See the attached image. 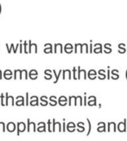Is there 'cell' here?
Listing matches in <instances>:
<instances>
[{"label": "cell", "instance_id": "obj_27", "mask_svg": "<svg viewBox=\"0 0 127 141\" xmlns=\"http://www.w3.org/2000/svg\"><path fill=\"white\" fill-rule=\"evenodd\" d=\"M72 71H73V78H74V80H77V70H76V68L74 67Z\"/></svg>", "mask_w": 127, "mask_h": 141}, {"label": "cell", "instance_id": "obj_11", "mask_svg": "<svg viewBox=\"0 0 127 141\" xmlns=\"http://www.w3.org/2000/svg\"><path fill=\"white\" fill-rule=\"evenodd\" d=\"M58 102H59L60 106H61V107H64V106H66L67 105V102H68V99L65 97V96H61L59 98V100H58Z\"/></svg>", "mask_w": 127, "mask_h": 141}, {"label": "cell", "instance_id": "obj_34", "mask_svg": "<svg viewBox=\"0 0 127 141\" xmlns=\"http://www.w3.org/2000/svg\"><path fill=\"white\" fill-rule=\"evenodd\" d=\"M87 119V122H88V132H87V136H88L89 134H90V132H91V128H92V126H91V122L90 120H89V119Z\"/></svg>", "mask_w": 127, "mask_h": 141}, {"label": "cell", "instance_id": "obj_42", "mask_svg": "<svg viewBox=\"0 0 127 141\" xmlns=\"http://www.w3.org/2000/svg\"><path fill=\"white\" fill-rule=\"evenodd\" d=\"M18 48H19V43H17V44H16V48H15V49L13 48V52L15 53V54H16V53L17 52Z\"/></svg>", "mask_w": 127, "mask_h": 141}, {"label": "cell", "instance_id": "obj_23", "mask_svg": "<svg viewBox=\"0 0 127 141\" xmlns=\"http://www.w3.org/2000/svg\"><path fill=\"white\" fill-rule=\"evenodd\" d=\"M112 127L114 130V132H116V124L114 122H110L108 123V132H110L111 131V128Z\"/></svg>", "mask_w": 127, "mask_h": 141}, {"label": "cell", "instance_id": "obj_5", "mask_svg": "<svg viewBox=\"0 0 127 141\" xmlns=\"http://www.w3.org/2000/svg\"><path fill=\"white\" fill-rule=\"evenodd\" d=\"M118 129L120 132H126V119H124V122L118 123Z\"/></svg>", "mask_w": 127, "mask_h": 141}, {"label": "cell", "instance_id": "obj_33", "mask_svg": "<svg viewBox=\"0 0 127 141\" xmlns=\"http://www.w3.org/2000/svg\"><path fill=\"white\" fill-rule=\"evenodd\" d=\"M48 131L49 132H52V125H51V121L49 119L48 120Z\"/></svg>", "mask_w": 127, "mask_h": 141}, {"label": "cell", "instance_id": "obj_48", "mask_svg": "<svg viewBox=\"0 0 127 141\" xmlns=\"http://www.w3.org/2000/svg\"><path fill=\"white\" fill-rule=\"evenodd\" d=\"M110 73H111V71L109 70V68H108V70H107V78H106V79H108V80L111 79V77H110Z\"/></svg>", "mask_w": 127, "mask_h": 141}, {"label": "cell", "instance_id": "obj_18", "mask_svg": "<svg viewBox=\"0 0 127 141\" xmlns=\"http://www.w3.org/2000/svg\"><path fill=\"white\" fill-rule=\"evenodd\" d=\"M49 101H50V106L54 107L57 105V100H56V97L55 96H50L49 97Z\"/></svg>", "mask_w": 127, "mask_h": 141}, {"label": "cell", "instance_id": "obj_7", "mask_svg": "<svg viewBox=\"0 0 127 141\" xmlns=\"http://www.w3.org/2000/svg\"><path fill=\"white\" fill-rule=\"evenodd\" d=\"M63 71V75H62V79L63 80H66L68 78V80H71L72 79V75H71V71L69 69H65Z\"/></svg>", "mask_w": 127, "mask_h": 141}, {"label": "cell", "instance_id": "obj_52", "mask_svg": "<svg viewBox=\"0 0 127 141\" xmlns=\"http://www.w3.org/2000/svg\"><path fill=\"white\" fill-rule=\"evenodd\" d=\"M79 125H81V126H84L85 124H84L83 122H79V123L77 124V126H79Z\"/></svg>", "mask_w": 127, "mask_h": 141}, {"label": "cell", "instance_id": "obj_56", "mask_svg": "<svg viewBox=\"0 0 127 141\" xmlns=\"http://www.w3.org/2000/svg\"><path fill=\"white\" fill-rule=\"evenodd\" d=\"M3 79V73L2 71H1V69H0V80H2Z\"/></svg>", "mask_w": 127, "mask_h": 141}, {"label": "cell", "instance_id": "obj_6", "mask_svg": "<svg viewBox=\"0 0 127 141\" xmlns=\"http://www.w3.org/2000/svg\"><path fill=\"white\" fill-rule=\"evenodd\" d=\"M34 51L35 53H37V45L36 43H31V41H29V53H31Z\"/></svg>", "mask_w": 127, "mask_h": 141}, {"label": "cell", "instance_id": "obj_13", "mask_svg": "<svg viewBox=\"0 0 127 141\" xmlns=\"http://www.w3.org/2000/svg\"><path fill=\"white\" fill-rule=\"evenodd\" d=\"M74 128H75V124L74 123H73V122H69L67 125V130H68L69 132H74Z\"/></svg>", "mask_w": 127, "mask_h": 141}, {"label": "cell", "instance_id": "obj_8", "mask_svg": "<svg viewBox=\"0 0 127 141\" xmlns=\"http://www.w3.org/2000/svg\"><path fill=\"white\" fill-rule=\"evenodd\" d=\"M37 132H46V124L44 122H39L37 124Z\"/></svg>", "mask_w": 127, "mask_h": 141}, {"label": "cell", "instance_id": "obj_2", "mask_svg": "<svg viewBox=\"0 0 127 141\" xmlns=\"http://www.w3.org/2000/svg\"><path fill=\"white\" fill-rule=\"evenodd\" d=\"M16 125H17V126H16V128H17L16 135H17V136H19L21 132H23L25 130H26V125H25L23 122H18Z\"/></svg>", "mask_w": 127, "mask_h": 141}, {"label": "cell", "instance_id": "obj_14", "mask_svg": "<svg viewBox=\"0 0 127 141\" xmlns=\"http://www.w3.org/2000/svg\"><path fill=\"white\" fill-rule=\"evenodd\" d=\"M64 50L65 52L68 53V54H70V53L73 52V45L71 43H67L65 47H64Z\"/></svg>", "mask_w": 127, "mask_h": 141}, {"label": "cell", "instance_id": "obj_30", "mask_svg": "<svg viewBox=\"0 0 127 141\" xmlns=\"http://www.w3.org/2000/svg\"><path fill=\"white\" fill-rule=\"evenodd\" d=\"M77 69H78V71H77V80H80V77H81V69H80V67H78Z\"/></svg>", "mask_w": 127, "mask_h": 141}, {"label": "cell", "instance_id": "obj_25", "mask_svg": "<svg viewBox=\"0 0 127 141\" xmlns=\"http://www.w3.org/2000/svg\"><path fill=\"white\" fill-rule=\"evenodd\" d=\"M82 106V98L81 96H77L76 97V106Z\"/></svg>", "mask_w": 127, "mask_h": 141}, {"label": "cell", "instance_id": "obj_19", "mask_svg": "<svg viewBox=\"0 0 127 141\" xmlns=\"http://www.w3.org/2000/svg\"><path fill=\"white\" fill-rule=\"evenodd\" d=\"M69 102L68 105L69 106H72L74 104V106H76V96H69Z\"/></svg>", "mask_w": 127, "mask_h": 141}, {"label": "cell", "instance_id": "obj_43", "mask_svg": "<svg viewBox=\"0 0 127 141\" xmlns=\"http://www.w3.org/2000/svg\"><path fill=\"white\" fill-rule=\"evenodd\" d=\"M88 78L90 80H95L97 77H96V75H90V76H88Z\"/></svg>", "mask_w": 127, "mask_h": 141}, {"label": "cell", "instance_id": "obj_37", "mask_svg": "<svg viewBox=\"0 0 127 141\" xmlns=\"http://www.w3.org/2000/svg\"><path fill=\"white\" fill-rule=\"evenodd\" d=\"M51 78H52V75H51V74L45 75V76H44V79H45V80H51Z\"/></svg>", "mask_w": 127, "mask_h": 141}, {"label": "cell", "instance_id": "obj_55", "mask_svg": "<svg viewBox=\"0 0 127 141\" xmlns=\"http://www.w3.org/2000/svg\"><path fill=\"white\" fill-rule=\"evenodd\" d=\"M89 53H93V44L92 43L90 44V51H89Z\"/></svg>", "mask_w": 127, "mask_h": 141}, {"label": "cell", "instance_id": "obj_9", "mask_svg": "<svg viewBox=\"0 0 127 141\" xmlns=\"http://www.w3.org/2000/svg\"><path fill=\"white\" fill-rule=\"evenodd\" d=\"M16 125H15V124H14L13 122H10V123H8V124H7V125H6V129H7V131H8V132H15V130H16Z\"/></svg>", "mask_w": 127, "mask_h": 141}, {"label": "cell", "instance_id": "obj_51", "mask_svg": "<svg viewBox=\"0 0 127 141\" xmlns=\"http://www.w3.org/2000/svg\"><path fill=\"white\" fill-rule=\"evenodd\" d=\"M19 47H20V53L22 54L23 53V46H22V43H19Z\"/></svg>", "mask_w": 127, "mask_h": 141}, {"label": "cell", "instance_id": "obj_54", "mask_svg": "<svg viewBox=\"0 0 127 141\" xmlns=\"http://www.w3.org/2000/svg\"><path fill=\"white\" fill-rule=\"evenodd\" d=\"M87 103H86V93H85V97H84V106H86Z\"/></svg>", "mask_w": 127, "mask_h": 141}, {"label": "cell", "instance_id": "obj_29", "mask_svg": "<svg viewBox=\"0 0 127 141\" xmlns=\"http://www.w3.org/2000/svg\"><path fill=\"white\" fill-rule=\"evenodd\" d=\"M5 130H6V127H5V125L4 122H0V131L3 132H5Z\"/></svg>", "mask_w": 127, "mask_h": 141}, {"label": "cell", "instance_id": "obj_35", "mask_svg": "<svg viewBox=\"0 0 127 141\" xmlns=\"http://www.w3.org/2000/svg\"><path fill=\"white\" fill-rule=\"evenodd\" d=\"M48 104V100H41V103H40V105L42 106V107H45V106H47Z\"/></svg>", "mask_w": 127, "mask_h": 141}, {"label": "cell", "instance_id": "obj_17", "mask_svg": "<svg viewBox=\"0 0 127 141\" xmlns=\"http://www.w3.org/2000/svg\"><path fill=\"white\" fill-rule=\"evenodd\" d=\"M21 72H22L21 69H16L15 70V72H14V79L15 80H17V79L21 80Z\"/></svg>", "mask_w": 127, "mask_h": 141}, {"label": "cell", "instance_id": "obj_1", "mask_svg": "<svg viewBox=\"0 0 127 141\" xmlns=\"http://www.w3.org/2000/svg\"><path fill=\"white\" fill-rule=\"evenodd\" d=\"M5 106H15V99L13 96L8 95V93H5Z\"/></svg>", "mask_w": 127, "mask_h": 141}, {"label": "cell", "instance_id": "obj_58", "mask_svg": "<svg viewBox=\"0 0 127 141\" xmlns=\"http://www.w3.org/2000/svg\"><path fill=\"white\" fill-rule=\"evenodd\" d=\"M125 78H126V81H127V68H126V72H125Z\"/></svg>", "mask_w": 127, "mask_h": 141}, {"label": "cell", "instance_id": "obj_21", "mask_svg": "<svg viewBox=\"0 0 127 141\" xmlns=\"http://www.w3.org/2000/svg\"><path fill=\"white\" fill-rule=\"evenodd\" d=\"M53 73H54V76H55V81H54V83H57V82H58V80H59V78H60V75H61V73H62V70H59L58 73H56V71L55 70H53Z\"/></svg>", "mask_w": 127, "mask_h": 141}, {"label": "cell", "instance_id": "obj_28", "mask_svg": "<svg viewBox=\"0 0 127 141\" xmlns=\"http://www.w3.org/2000/svg\"><path fill=\"white\" fill-rule=\"evenodd\" d=\"M102 126H99L98 127V132H106V124L105 125H101Z\"/></svg>", "mask_w": 127, "mask_h": 141}, {"label": "cell", "instance_id": "obj_12", "mask_svg": "<svg viewBox=\"0 0 127 141\" xmlns=\"http://www.w3.org/2000/svg\"><path fill=\"white\" fill-rule=\"evenodd\" d=\"M93 50L94 51V53H96V54L102 53V46H101L100 43H96L95 45H94V49H93Z\"/></svg>", "mask_w": 127, "mask_h": 141}, {"label": "cell", "instance_id": "obj_32", "mask_svg": "<svg viewBox=\"0 0 127 141\" xmlns=\"http://www.w3.org/2000/svg\"><path fill=\"white\" fill-rule=\"evenodd\" d=\"M97 75V72H96L94 69H90V70L88 71V73H87V75L88 76H90V75Z\"/></svg>", "mask_w": 127, "mask_h": 141}, {"label": "cell", "instance_id": "obj_4", "mask_svg": "<svg viewBox=\"0 0 127 141\" xmlns=\"http://www.w3.org/2000/svg\"><path fill=\"white\" fill-rule=\"evenodd\" d=\"M27 127V131L28 132H36V124L34 122H31L30 120V119H28V125L26 126Z\"/></svg>", "mask_w": 127, "mask_h": 141}, {"label": "cell", "instance_id": "obj_22", "mask_svg": "<svg viewBox=\"0 0 127 141\" xmlns=\"http://www.w3.org/2000/svg\"><path fill=\"white\" fill-rule=\"evenodd\" d=\"M24 100L25 99L23 97L22 99H20V100H16V106H25Z\"/></svg>", "mask_w": 127, "mask_h": 141}, {"label": "cell", "instance_id": "obj_46", "mask_svg": "<svg viewBox=\"0 0 127 141\" xmlns=\"http://www.w3.org/2000/svg\"><path fill=\"white\" fill-rule=\"evenodd\" d=\"M51 72H52V71L49 70V69H46V70L44 71V74H45V75H48V74H51Z\"/></svg>", "mask_w": 127, "mask_h": 141}, {"label": "cell", "instance_id": "obj_20", "mask_svg": "<svg viewBox=\"0 0 127 141\" xmlns=\"http://www.w3.org/2000/svg\"><path fill=\"white\" fill-rule=\"evenodd\" d=\"M28 78H29L28 71L26 70V69H23L22 72H21V80H22V79H25V80H27Z\"/></svg>", "mask_w": 127, "mask_h": 141}, {"label": "cell", "instance_id": "obj_40", "mask_svg": "<svg viewBox=\"0 0 127 141\" xmlns=\"http://www.w3.org/2000/svg\"><path fill=\"white\" fill-rule=\"evenodd\" d=\"M26 103H25V105L26 106H29V93H26Z\"/></svg>", "mask_w": 127, "mask_h": 141}, {"label": "cell", "instance_id": "obj_45", "mask_svg": "<svg viewBox=\"0 0 127 141\" xmlns=\"http://www.w3.org/2000/svg\"><path fill=\"white\" fill-rule=\"evenodd\" d=\"M125 51H126V49H119V50H118V53H119V54H124Z\"/></svg>", "mask_w": 127, "mask_h": 141}, {"label": "cell", "instance_id": "obj_31", "mask_svg": "<svg viewBox=\"0 0 127 141\" xmlns=\"http://www.w3.org/2000/svg\"><path fill=\"white\" fill-rule=\"evenodd\" d=\"M28 75H38V72H37L36 69H31V70L29 72Z\"/></svg>", "mask_w": 127, "mask_h": 141}, {"label": "cell", "instance_id": "obj_47", "mask_svg": "<svg viewBox=\"0 0 127 141\" xmlns=\"http://www.w3.org/2000/svg\"><path fill=\"white\" fill-rule=\"evenodd\" d=\"M98 73H99V75H101V74H105V73H106V70H104V69H100Z\"/></svg>", "mask_w": 127, "mask_h": 141}, {"label": "cell", "instance_id": "obj_53", "mask_svg": "<svg viewBox=\"0 0 127 141\" xmlns=\"http://www.w3.org/2000/svg\"><path fill=\"white\" fill-rule=\"evenodd\" d=\"M36 99H38V97H37V96H31V97H30V100H36Z\"/></svg>", "mask_w": 127, "mask_h": 141}, {"label": "cell", "instance_id": "obj_39", "mask_svg": "<svg viewBox=\"0 0 127 141\" xmlns=\"http://www.w3.org/2000/svg\"><path fill=\"white\" fill-rule=\"evenodd\" d=\"M98 78H99L100 80H105V79H106V75H105V74H101V75H100V76Z\"/></svg>", "mask_w": 127, "mask_h": 141}, {"label": "cell", "instance_id": "obj_24", "mask_svg": "<svg viewBox=\"0 0 127 141\" xmlns=\"http://www.w3.org/2000/svg\"><path fill=\"white\" fill-rule=\"evenodd\" d=\"M30 106H38L39 103H38V99H36V100H30Z\"/></svg>", "mask_w": 127, "mask_h": 141}, {"label": "cell", "instance_id": "obj_49", "mask_svg": "<svg viewBox=\"0 0 127 141\" xmlns=\"http://www.w3.org/2000/svg\"><path fill=\"white\" fill-rule=\"evenodd\" d=\"M40 100H48V97H47V96H42L41 98H40Z\"/></svg>", "mask_w": 127, "mask_h": 141}, {"label": "cell", "instance_id": "obj_44", "mask_svg": "<svg viewBox=\"0 0 127 141\" xmlns=\"http://www.w3.org/2000/svg\"><path fill=\"white\" fill-rule=\"evenodd\" d=\"M115 74H118V69H113V70L111 71V75H115Z\"/></svg>", "mask_w": 127, "mask_h": 141}, {"label": "cell", "instance_id": "obj_16", "mask_svg": "<svg viewBox=\"0 0 127 141\" xmlns=\"http://www.w3.org/2000/svg\"><path fill=\"white\" fill-rule=\"evenodd\" d=\"M58 50H60V53L63 52V49H62V45H61V43H55V44H54V52L56 54V53L58 52Z\"/></svg>", "mask_w": 127, "mask_h": 141}, {"label": "cell", "instance_id": "obj_57", "mask_svg": "<svg viewBox=\"0 0 127 141\" xmlns=\"http://www.w3.org/2000/svg\"><path fill=\"white\" fill-rule=\"evenodd\" d=\"M1 11H2V6H1V4H0V15H1Z\"/></svg>", "mask_w": 127, "mask_h": 141}, {"label": "cell", "instance_id": "obj_38", "mask_svg": "<svg viewBox=\"0 0 127 141\" xmlns=\"http://www.w3.org/2000/svg\"><path fill=\"white\" fill-rule=\"evenodd\" d=\"M118 78H119L118 74H115V75H113L112 76H111V79H113V80H118Z\"/></svg>", "mask_w": 127, "mask_h": 141}, {"label": "cell", "instance_id": "obj_36", "mask_svg": "<svg viewBox=\"0 0 127 141\" xmlns=\"http://www.w3.org/2000/svg\"><path fill=\"white\" fill-rule=\"evenodd\" d=\"M23 46H24V53H28V43H27V42L25 41L24 42V43H23Z\"/></svg>", "mask_w": 127, "mask_h": 141}, {"label": "cell", "instance_id": "obj_26", "mask_svg": "<svg viewBox=\"0 0 127 141\" xmlns=\"http://www.w3.org/2000/svg\"><path fill=\"white\" fill-rule=\"evenodd\" d=\"M5 100H6V98H5V93H2V94H1V105H2L3 107H5Z\"/></svg>", "mask_w": 127, "mask_h": 141}, {"label": "cell", "instance_id": "obj_10", "mask_svg": "<svg viewBox=\"0 0 127 141\" xmlns=\"http://www.w3.org/2000/svg\"><path fill=\"white\" fill-rule=\"evenodd\" d=\"M4 78L5 80H11L12 79V71L10 69H6L4 72Z\"/></svg>", "mask_w": 127, "mask_h": 141}, {"label": "cell", "instance_id": "obj_50", "mask_svg": "<svg viewBox=\"0 0 127 141\" xmlns=\"http://www.w3.org/2000/svg\"><path fill=\"white\" fill-rule=\"evenodd\" d=\"M62 126H63V129H62V131H63V132H65V131H66V129H65V127H66V124H65V119H63V125H62Z\"/></svg>", "mask_w": 127, "mask_h": 141}, {"label": "cell", "instance_id": "obj_3", "mask_svg": "<svg viewBox=\"0 0 127 141\" xmlns=\"http://www.w3.org/2000/svg\"><path fill=\"white\" fill-rule=\"evenodd\" d=\"M52 127H53L52 132H56V131H58V132H61V123L55 122V119H53Z\"/></svg>", "mask_w": 127, "mask_h": 141}, {"label": "cell", "instance_id": "obj_15", "mask_svg": "<svg viewBox=\"0 0 127 141\" xmlns=\"http://www.w3.org/2000/svg\"><path fill=\"white\" fill-rule=\"evenodd\" d=\"M44 53H45V54H48V53H53L52 45H51L50 43H46V44H45V49H44Z\"/></svg>", "mask_w": 127, "mask_h": 141}, {"label": "cell", "instance_id": "obj_41", "mask_svg": "<svg viewBox=\"0 0 127 141\" xmlns=\"http://www.w3.org/2000/svg\"><path fill=\"white\" fill-rule=\"evenodd\" d=\"M29 76H30V78L31 80H36L37 77H38V75H29Z\"/></svg>", "mask_w": 127, "mask_h": 141}]
</instances>
